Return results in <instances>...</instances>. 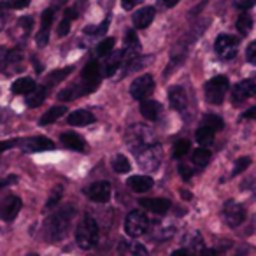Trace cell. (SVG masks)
<instances>
[{"label":"cell","instance_id":"cell-45","mask_svg":"<svg viewBox=\"0 0 256 256\" xmlns=\"http://www.w3.org/2000/svg\"><path fill=\"white\" fill-rule=\"evenodd\" d=\"M20 140L18 139H12V140H4V142H0V153H4V151L11 150V148L18 146Z\"/></svg>","mask_w":256,"mask_h":256},{"label":"cell","instance_id":"cell-17","mask_svg":"<svg viewBox=\"0 0 256 256\" xmlns=\"http://www.w3.org/2000/svg\"><path fill=\"white\" fill-rule=\"evenodd\" d=\"M140 207L154 214H165L170 209V202L167 198H142L139 200Z\"/></svg>","mask_w":256,"mask_h":256},{"label":"cell","instance_id":"cell-35","mask_svg":"<svg viewBox=\"0 0 256 256\" xmlns=\"http://www.w3.org/2000/svg\"><path fill=\"white\" fill-rule=\"evenodd\" d=\"M78 96H81L78 86H70V88H65L58 93V100H64V102H67V100H74V98H78Z\"/></svg>","mask_w":256,"mask_h":256},{"label":"cell","instance_id":"cell-7","mask_svg":"<svg viewBox=\"0 0 256 256\" xmlns=\"http://www.w3.org/2000/svg\"><path fill=\"white\" fill-rule=\"evenodd\" d=\"M137 162H139L140 168L148 172H153L160 167L162 164V148L160 144H153V146H148L144 150H140L139 153H136Z\"/></svg>","mask_w":256,"mask_h":256},{"label":"cell","instance_id":"cell-15","mask_svg":"<svg viewBox=\"0 0 256 256\" xmlns=\"http://www.w3.org/2000/svg\"><path fill=\"white\" fill-rule=\"evenodd\" d=\"M168 102L176 110H184L188 107V96L181 86H170L168 88Z\"/></svg>","mask_w":256,"mask_h":256},{"label":"cell","instance_id":"cell-36","mask_svg":"<svg viewBox=\"0 0 256 256\" xmlns=\"http://www.w3.org/2000/svg\"><path fill=\"white\" fill-rule=\"evenodd\" d=\"M53 18H54V11H53V9H46V11L42 12V25H40L39 32H48V34H50Z\"/></svg>","mask_w":256,"mask_h":256},{"label":"cell","instance_id":"cell-11","mask_svg":"<svg viewBox=\"0 0 256 256\" xmlns=\"http://www.w3.org/2000/svg\"><path fill=\"white\" fill-rule=\"evenodd\" d=\"M254 93H256L254 81H252V79H244V81L237 82L235 88L232 90V102H234V106H238V104L251 98Z\"/></svg>","mask_w":256,"mask_h":256},{"label":"cell","instance_id":"cell-13","mask_svg":"<svg viewBox=\"0 0 256 256\" xmlns=\"http://www.w3.org/2000/svg\"><path fill=\"white\" fill-rule=\"evenodd\" d=\"M84 193L93 202L106 204V202H109V198H110V184L107 181L93 182L92 186H88V188L84 190Z\"/></svg>","mask_w":256,"mask_h":256},{"label":"cell","instance_id":"cell-32","mask_svg":"<svg viewBox=\"0 0 256 256\" xmlns=\"http://www.w3.org/2000/svg\"><path fill=\"white\" fill-rule=\"evenodd\" d=\"M74 70L72 67H65V68H62V70H54V72H51L50 76H48V84L50 86H53V84H56L58 81H64L65 78H67L70 72Z\"/></svg>","mask_w":256,"mask_h":256},{"label":"cell","instance_id":"cell-37","mask_svg":"<svg viewBox=\"0 0 256 256\" xmlns=\"http://www.w3.org/2000/svg\"><path fill=\"white\" fill-rule=\"evenodd\" d=\"M251 165V158L249 156H244V158H238L237 162H235V167H234V172H232V176H238L240 172H244L246 168Z\"/></svg>","mask_w":256,"mask_h":256},{"label":"cell","instance_id":"cell-6","mask_svg":"<svg viewBox=\"0 0 256 256\" xmlns=\"http://www.w3.org/2000/svg\"><path fill=\"white\" fill-rule=\"evenodd\" d=\"M100 78H102V72H100V64L98 62H90L81 72V84L78 86L79 93L86 95V93L95 92V88L98 86Z\"/></svg>","mask_w":256,"mask_h":256},{"label":"cell","instance_id":"cell-40","mask_svg":"<svg viewBox=\"0 0 256 256\" xmlns=\"http://www.w3.org/2000/svg\"><path fill=\"white\" fill-rule=\"evenodd\" d=\"M254 4H256V0H235L234 2L235 8L240 9V11H248V9H251Z\"/></svg>","mask_w":256,"mask_h":256},{"label":"cell","instance_id":"cell-46","mask_svg":"<svg viewBox=\"0 0 256 256\" xmlns=\"http://www.w3.org/2000/svg\"><path fill=\"white\" fill-rule=\"evenodd\" d=\"M140 2H142V0H121V6L128 11V9H132L134 6L140 4Z\"/></svg>","mask_w":256,"mask_h":256},{"label":"cell","instance_id":"cell-9","mask_svg":"<svg viewBox=\"0 0 256 256\" xmlns=\"http://www.w3.org/2000/svg\"><path fill=\"white\" fill-rule=\"evenodd\" d=\"M214 50L220 54L223 60H232V58L237 54L238 50V39L234 36H228V34H221L220 37L214 42Z\"/></svg>","mask_w":256,"mask_h":256},{"label":"cell","instance_id":"cell-27","mask_svg":"<svg viewBox=\"0 0 256 256\" xmlns=\"http://www.w3.org/2000/svg\"><path fill=\"white\" fill-rule=\"evenodd\" d=\"M195 137L200 146H210V144L214 142V130L207 126H200L198 130H196Z\"/></svg>","mask_w":256,"mask_h":256},{"label":"cell","instance_id":"cell-19","mask_svg":"<svg viewBox=\"0 0 256 256\" xmlns=\"http://www.w3.org/2000/svg\"><path fill=\"white\" fill-rule=\"evenodd\" d=\"M154 14H156L154 8H142V9H139V11L134 14V26H136V28H140V30L148 28V26L153 23Z\"/></svg>","mask_w":256,"mask_h":256},{"label":"cell","instance_id":"cell-21","mask_svg":"<svg viewBox=\"0 0 256 256\" xmlns=\"http://www.w3.org/2000/svg\"><path fill=\"white\" fill-rule=\"evenodd\" d=\"M95 120L96 118L93 116V112L84 110V109H79V110H74V112L67 118V123L72 124V126H86V124L95 123Z\"/></svg>","mask_w":256,"mask_h":256},{"label":"cell","instance_id":"cell-5","mask_svg":"<svg viewBox=\"0 0 256 256\" xmlns=\"http://www.w3.org/2000/svg\"><path fill=\"white\" fill-rule=\"evenodd\" d=\"M150 230V218L142 212V210H132L128 212L126 220H124V232L128 237H140Z\"/></svg>","mask_w":256,"mask_h":256},{"label":"cell","instance_id":"cell-50","mask_svg":"<svg viewBox=\"0 0 256 256\" xmlns=\"http://www.w3.org/2000/svg\"><path fill=\"white\" fill-rule=\"evenodd\" d=\"M181 0H164V4L167 6V8H174V6H178Z\"/></svg>","mask_w":256,"mask_h":256},{"label":"cell","instance_id":"cell-30","mask_svg":"<svg viewBox=\"0 0 256 256\" xmlns=\"http://www.w3.org/2000/svg\"><path fill=\"white\" fill-rule=\"evenodd\" d=\"M251 26H252L251 16L246 14V12H242V14L238 16V20H237V30L240 32V36H248V34L251 32Z\"/></svg>","mask_w":256,"mask_h":256},{"label":"cell","instance_id":"cell-24","mask_svg":"<svg viewBox=\"0 0 256 256\" xmlns=\"http://www.w3.org/2000/svg\"><path fill=\"white\" fill-rule=\"evenodd\" d=\"M46 95H48L46 86H36L32 92L26 93V106L28 107H39L40 104L44 102Z\"/></svg>","mask_w":256,"mask_h":256},{"label":"cell","instance_id":"cell-18","mask_svg":"<svg viewBox=\"0 0 256 256\" xmlns=\"http://www.w3.org/2000/svg\"><path fill=\"white\" fill-rule=\"evenodd\" d=\"M126 186L136 193H146L153 188V179L150 176H132L126 179Z\"/></svg>","mask_w":256,"mask_h":256},{"label":"cell","instance_id":"cell-25","mask_svg":"<svg viewBox=\"0 0 256 256\" xmlns=\"http://www.w3.org/2000/svg\"><path fill=\"white\" fill-rule=\"evenodd\" d=\"M36 81L30 78H20L16 79L14 82H12L11 86V92L14 93V95H26L28 92H32L34 88H36Z\"/></svg>","mask_w":256,"mask_h":256},{"label":"cell","instance_id":"cell-52","mask_svg":"<svg viewBox=\"0 0 256 256\" xmlns=\"http://www.w3.org/2000/svg\"><path fill=\"white\" fill-rule=\"evenodd\" d=\"M28 256H39V254H36V252H34V254H32V252H30V254Z\"/></svg>","mask_w":256,"mask_h":256},{"label":"cell","instance_id":"cell-29","mask_svg":"<svg viewBox=\"0 0 256 256\" xmlns=\"http://www.w3.org/2000/svg\"><path fill=\"white\" fill-rule=\"evenodd\" d=\"M112 168L118 174H126V172H130V168H132V164H130V160H128L124 154H116V156L112 158Z\"/></svg>","mask_w":256,"mask_h":256},{"label":"cell","instance_id":"cell-16","mask_svg":"<svg viewBox=\"0 0 256 256\" xmlns=\"http://www.w3.org/2000/svg\"><path fill=\"white\" fill-rule=\"evenodd\" d=\"M106 56L107 58L102 64V67H100V72H102L106 78H110V76L120 68V65L123 64V51H116V53L110 51V53L106 54Z\"/></svg>","mask_w":256,"mask_h":256},{"label":"cell","instance_id":"cell-1","mask_svg":"<svg viewBox=\"0 0 256 256\" xmlns=\"http://www.w3.org/2000/svg\"><path fill=\"white\" fill-rule=\"evenodd\" d=\"M74 212H76L74 207L67 206V207H64V209L58 210V212H54L53 216L46 221V237H48V240L56 242V240H62V238L67 235L68 228H70Z\"/></svg>","mask_w":256,"mask_h":256},{"label":"cell","instance_id":"cell-48","mask_svg":"<svg viewBox=\"0 0 256 256\" xmlns=\"http://www.w3.org/2000/svg\"><path fill=\"white\" fill-rule=\"evenodd\" d=\"M254 114H256V107L252 106L251 109H248V110H246V112L242 114L240 118H244V120H251V118H254Z\"/></svg>","mask_w":256,"mask_h":256},{"label":"cell","instance_id":"cell-34","mask_svg":"<svg viewBox=\"0 0 256 256\" xmlns=\"http://www.w3.org/2000/svg\"><path fill=\"white\" fill-rule=\"evenodd\" d=\"M190 140H186V139H181V140H178L176 142V146H174V156L176 158H184L186 154L190 153Z\"/></svg>","mask_w":256,"mask_h":256},{"label":"cell","instance_id":"cell-47","mask_svg":"<svg viewBox=\"0 0 256 256\" xmlns=\"http://www.w3.org/2000/svg\"><path fill=\"white\" fill-rule=\"evenodd\" d=\"M172 256H195V254H192V251L190 249H176L174 252H172Z\"/></svg>","mask_w":256,"mask_h":256},{"label":"cell","instance_id":"cell-42","mask_svg":"<svg viewBox=\"0 0 256 256\" xmlns=\"http://www.w3.org/2000/svg\"><path fill=\"white\" fill-rule=\"evenodd\" d=\"M179 172H181V178L184 179V181L192 179V176H193V168L190 167V165H186V164H181V165H179Z\"/></svg>","mask_w":256,"mask_h":256},{"label":"cell","instance_id":"cell-51","mask_svg":"<svg viewBox=\"0 0 256 256\" xmlns=\"http://www.w3.org/2000/svg\"><path fill=\"white\" fill-rule=\"evenodd\" d=\"M181 195H182V198H192V193H188V192H182Z\"/></svg>","mask_w":256,"mask_h":256},{"label":"cell","instance_id":"cell-43","mask_svg":"<svg viewBox=\"0 0 256 256\" xmlns=\"http://www.w3.org/2000/svg\"><path fill=\"white\" fill-rule=\"evenodd\" d=\"M30 4V0H8V6L12 9H25Z\"/></svg>","mask_w":256,"mask_h":256},{"label":"cell","instance_id":"cell-28","mask_svg":"<svg viewBox=\"0 0 256 256\" xmlns=\"http://www.w3.org/2000/svg\"><path fill=\"white\" fill-rule=\"evenodd\" d=\"M192 160H193V165H196V167H206L210 162V151L206 150V148H198V150L193 151Z\"/></svg>","mask_w":256,"mask_h":256},{"label":"cell","instance_id":"cell-10","mask_svg":"<svg viewBox=\"0 0 256 256\" xmlns=\"http://www.w3.org/2000/svg\"><path fill=\"white\" fill-rule=\"evenodd\" d=\"M153 90H154V79L150 74H144L139 76L137 79H134V82L130 84V95L136 100H146L153 93Z\"/></svg>","mask_w":256,"mask_h":256},{"label":"cell","instance_id":"cell-2","mask_svg":"<svg viewBox=\"0 0 256 256\" xmlns=\"http://www.w3.org/2000/svg\"><path fill=\"white\" fill-rule=\"evenodd\" d=\"M128 148L134 151V153H139L140 150L148 146H153L156 144V137H154L153 128L146 126V124H134L126 130V136H124Z\"/></svg>","mask_w":256,"mask_h":256},{"label":"cell","instance_id":"cell-26","mask_svg":"<svg viewBox=\"0 0 256 256\" xmlns=\"http://www.w3.org/2000/svg\"><path fill=\"white\" fill-rule=\"evenodd\" d=\"M65 112H67V107H65V106H54V107H51V109L48 110V112L44 114L42 118H40L39 123L42 124V126H46V124H51V123H54L58 118L64 116Z\"/></svg>","mask_w":256,"mask_h":256},{"label":"cell","instance_id":"cell-12","mask_svg":"<svg viewBox=\"0 0 256 256\" xmlns=\"http://www.w3.org/2000/svg\"><path fill=\"white\" fill-rule=\"evenodd\" d=\"M223 216L230 226H238L242 221L246 220V209L240 204L234 202V200H228L223 207Z\"/></svg>","mask_w":256,"mask_h":256},{"label":"cell","instance_id":"cell-20","mask_svg":"<svg viewBox=\"0 0 256 256\" xmlns=\"http://www.w3.org/2000/svg\"><path fill=\"white\" fill-rule=\"evenodd\" d=\"M20 144H25L26 151H51L54 150L53 140L46 139V137H34V139H26V140H20Z\"/></svg>","mask_w":256,"mask_h":256},{"label":"cell","instance_id":"cell-44","mask_svg":"<svg viewBox=\"0 0 256 256\" xmlns=\"http://www.w3.org/2000/svg\"><path fill=\"white\" fill-rule=\"evenodd\" d=\"M246 56H248V62H249V64H256V42H251V44H249Z\"/></svg>","mask_w":256,"mask_h":256},{"label":"cell","instance_id":"cell-22","mask_svg":"<svg viewBox=\"0 0 256 256\" xmlns=\"http://www.w3.org/2000/svg\"><path fill=\"white\" fill-rule=\"evenodd\" d=\"M60 140H62V144H64V146L68 148V150L79 151V153H84V151H86V142L82 140V137H79L78 134H74V132L62 134Z\"/></svg>","mask_w":256,"mask_h":256},{"label":"cell","instance_id":"cell-14","mask_svg":"<svg viewBox=\"0 0 256 256\" xmlns=\"http://www.w3.org/2000/svg\"><path fill=\"white\" fill-rule=\"evenodd\" d=\"M118 252L120 256H148V249L144 244L136 240H121L118 246Z\"/></svg>","mask_w":256,"mask_h":256},{"label":"cell","instance_id":"cell-41","mask_svg":"<svg viewBox=\"0 0 256 256\" xmlns=\"http://www.w3.org/2000/svg\"><path fill=\"white\" fill-rule=\"evenodd\" d=\"M18 25L23 26V30H25V32H30V30H32V26H34V20L30 18V16H23V18L18 20Z\"/></svg>","mask_w":256,"mask_h":256},{"label":"cell","instance_id":"cell-31","mask_svg":"<svg viewBox=\"0 0 256 256\" xmlns=\"http://www.w3.org/2000/svg\"><path fill=\"white\" fill-rule=\"evenodd\" d=\"M202 126H207V128H212L214 132L216 130H221V128L224 126L223 120H221L220 116H216V114H206L204 116V124Z\"/></svg>","mask_w":256,"mask_h":256},{"label":"cell","instance_id":"cell-3","mask_svg":"<svg viewBox=\"0 0 256 256\" xmlns=\"http://www.w3.org/2000/svg\"><path fill=\"white\" fill-rule=\"evenodd\" d=\"M76 242L81 249H93L98 242V224L90 214H84L76 230Z\"/></svg>","mask_w":256,"mask_h":256},{"label":"cell","instance_id":"cell-4","mask_svg":"<svg viewBox=\"0 0 256 256\" xmlns=\"http://www.w3.org/2000/svg\"><path fill=\"white\" fill-rule=\"evenodd\" d=\"M228 88H230V82H228V78L224 76H216L210 81L206 82V98L209 104H214V106H220L223 104L224 96L228 93Z\"/></svg>","mask_w":256,"mask_h":256},{"label":"cell","instance_id":"cell-49","mask_svg":"<svg viewBox=\"0 0 256 256\" xmlns=\"http://www.w3.org/2000/svg\"><path fill=\"white\" fill-rule=\"evenodd\" d=\"M198 256H218V254H216V251H214V249H206V248H204L202 251L198 252Z\"/></svg>","mask_w":256,"mask_h":256},{"label":"cell","instance_id":"cell-33","mask_svg":"<svg viewBox=\"0 0 256 256\" xmlns=\"http://www.w3.org/2000/svg\"><path fill=\"white\" fill-rule=\"evenodd\" d=\"M112 50H114V39L112 37H107L102 42H98V46H96V54H98V56H106V54H109Z\"/></svg>","mask_w":256,"mask_h":256},{"label":"cell","instance_id":"cell-23","mask_svg":"<svg viewBox=\"0 0 256 256\" xmlns=\"http://www.w3.org/2000/svg\"><path fill=\"white\" fill-rule=\"evenodd\" d=\"M162 112V106L156 100H142L140 104V114H142L146 120H156L158 114Z\"/></svg>","mask_w":256,"mask_h":256},{"label":"cell","instance_id":"cell-38","mask_svg":"<svg viewBox=\"0 0 256 256\" xmlns=\"http://www.w3.org/2000/svg\"><path fill=\"white\" fill-rule=\"evenodd\" d=\"M62 193H64V188H62V186H54L53 193H51L50 200H48V204H46V207H48V209H50V207H53V206H56V204L60 202V198H62Z\"/></svg>","mask_w":256,"mask_h":256},{"label":"cell","instance_id":"cell-8","mask_svg":"<svg viewBox=\"0 0 256 256\" xmlns=\"http://www.w3.org/2000/svg\"><path fill=\"white\" fill-rule=\"evenodd\" d=\"M22 198L16 195H4L0 196V220L2 221H11L16 220V216L22 210Z\"/></svg>","mask_w":256,"mask_h":256},{"label":"cell","instance_id":"cell-39","mask_svg":"<svg viewBox=\"0 0 256 256\" xmlns=\"http://www.w3.org/2000/svg\"><path fill=\"white\" fill-rule=\"evenodd\" d=\"M70 22H72V20H68V18H65V16H64V20H62L60 25H58V36L65 37L68 32H70Z\"/></svg>","mask_w":256,"mask_h":256}]
</instances>
